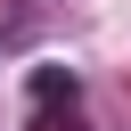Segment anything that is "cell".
<instances>
[{"label":"cell","instance_id":"6da1fadb","mask_svg":"<svg viewBox=\"0 0 131 131\" xmlns=\"http://www.w3.org/2000/svg\"><path fill=\"white\" fill-rule=\"evenodd\" d=\"M25 90H33V106H74V98H82V82H74L66 66H33Z\"/></svg>","mask_w":131,"mask_h":131},{"label":"cell","instance_id":"7a4b0ae2","mask_svg":"<svg viewBox=\"0 0 131 131\" xmlns=\"http://www.w3.org/2000/svg\"><path fill=\"white\" fill-rule=\"evenodd\" d=\"M33 131H82V115H74V106H66V115H57V106H41V115H33Z\"/></svg>","mask_w":131,"mask_h":131}]
</instances>
